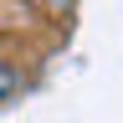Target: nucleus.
Listing matches in <instances>:
<instances>
[{"mask_svg":"<svg viewBox=\"0 0 123 123\" xmlns=\"http://www.w3.org/2000/svg\"><path fill=\"white\" fill-rule=\"evenodd\" d=\"M10 92H15V67H10V62H0V103H5Z\"/></svg>","mask_w":123,"mask_h":123,"instance_id":"1","label":"nucleus"}]
</instances>
